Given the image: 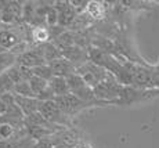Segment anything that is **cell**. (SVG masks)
Wrapping results in <instances>:
<instances>
[{"label": "cell", "instance_id": "12", "mask_svg": "<svg viewBox=\"0 0 159 148\" xmlns=\"http://www.w3.org/2000/svg\"><path fill=\"white\" fill-rule=\"evenodd\" d=\"M62 51V57L66 58L68 61H71L73 65H80V64H84L89 61V53L87 50L79 47V46H72V47H68Z\"/></svg>", "mask_w": 159, "mask_h": 148}, {"label": "cell", "instance_id": "13", "mask_svg": "<svg viewBox=\"0 0 159 148\" xmlns=\"http://www.w3.org/2000/svg\"><path fill=\"white\" fill-rule=\"evenodd\" d=\"M36 49H38V51L40 53V55L44 58V61L47 64H50L51 61L62 58V51L53 42H47V43H43V44H36Z\"/></svg>", "mask_w": 159, "mask_h": 148}, {"label": "cell", "instance_id": "24", "mask_svg": "<svg viewBox=\"0 0 159 148\" xmlns=\"http://www.w3.org/2000/svg\"><path fill=\"white\" fill-rule=\"evenodd\" d=\"M56 4V3H54ZM58 25V11L54 6H51L48 8L47 14H46V18H44V26L47 28H51V26H57Z\"/></svg>", "mask_w": 159, "mask_h": 148}, {"label": "cell", "instance_id": "7", "mask_svg": "<svg viewBox=\"0 0 159 148\" xmlns=\"http://www.w3.org/2000/svg\"><path fill=\"white\" fill-rule=\"evenodd\" d=\"M54 7L57 8L58 11V25L65 28V29H69V26L72 25V22L76 18V11L73 10L71 2H56Z\"/></svg>", "mask_w": 159, "mask_h": 148}, {"label": "cell", "instance_id": "8", "mask_svg": "<svg viewBox=\"0 0 159 148\" xmlns=\"http://www.w3.org/2000/svg\"><path fill=\"white\" fill-rule=\"evenodd\" d=\"M107 2H97V0H89L87 3V8H86V14L94 22H101L105 20V17L108 15L109 7Z\"/></svg>", "mask_w": 159, "mask_h": 148}, {"label": "cell", "instance_id": "17", "mask_svg": "<svg viewBox=\"0 0 159 148\" xmlns=\"http://www.w3.org/2000/svg\"><path fill=\"white\" fill-rule=\"evenodd\" d=\"M51 42L50 30L47 26H35L32 28V43L33 44H43Z\"/></svg>", "mask_w": 159, "mask_h": 148}, {"label": "cell", "instance_id": "11", "mask_svg": "<svg viewBox=\"0 0 159 148\" xmlns=\"http://www.w3.org/2000/svg\"><path fill=\"white\" fill-rule=\"evenodd\" d=\"M15 103H17L18 108L21 109V112L24 113V116H29L32 113L39 112L42 105V101L38 100L35 97H21V95H15Z\"/></svg>", "mask_w": 159, "mask_h": 148}, {"label": "cell", "instance_id": "26", "mask_svg": "<svg viewBox=\"0 0 159 148\" xmlns=\"http://www.w3.org/2000/svg\"><path fill=\"white\" fill-rule=\"evenodd\" d=\"M35 148H56V144L51 140V137H47V138H43V140L36 141Z\"/></svg>", "mask_w": 159, "mask_h": 148}, {"label": "cell", "instance_id": "9", "mask_svg": "<svg viewBox=\"0 0 159 148\" xmlns=\"http://www.w3.org/2000/svg\"><path fill=\"white\" fill-rule=\"evenodd\" d=\"M17 64H20V65H24L26 68H30V69H33V68L36 67H40V65H44V64H47L44 61V58L40 55V53L38 51V49H36V44L32 47V50L26 51L25 54L20 55V57L17 58Z\"/></svg>", "mask_w": 159, "mask_h": 148}, {"label": "cell", "instance_id": "15", "mask_svg": "<svg viewBox=\"0 0 159 148\" xmlns=\"http://www.w3.org/2000/svg\"><path fill=\"white\" fill-rule=\"evenodd\" d=\"M94 24L96 22H94L86 13L78 14L75 21L72 22V25L69 26V30H72V32H83V30H87L89 28H91Z\"/></svg>", "mask_w": 159, "mask_h": 148}, {"label": "cell", "instance_id": "18", "mask_svg": "<svg viewBox=\"0 0 159 148\" xmlns=\"http://www.w3.org/2000/svg\"><path fill=\"white\" fill-rule=\"evenodd\" d=\"M53 43L57 46L58 49H60V50H65V49H68V47L76 46L75 44V32L66 29L65 32H64L62 35L58 36V39L57 40H54Z\"/></svg>", "mask_w": 159, "mask_h": 148}, {"label": "cell", "instance_id": "19", "mask_svg": "<svg viewBox=\"0 0 159 148\" xmlns=\"http://www.w3.org/2000/svg\"><path fill=\"white\" fill-rule=\"evenodd\" d=\"M17 55L13 54L11 51H6V53L0 54V75L6 73L11 67L17 64Z\"/></svg>", "mask_w": 159, "mask_h": 148}, {"label": "cell", "instance_id": "23", "mask_svg": "<svg viewBox=\"0 0 159 148\" xmlns=\"http://www.w3.org/2000/svg\"><path fill=\"white\" fill-rule=\"evenodd\" d=\"M14 94L15 95H21V97H35V93H33L29 82H21V83H18V85H15Z\"/></svg>", "mask_w": 159, "mask_h": 148}, {"label": "cell", "instance_id": "1", "mask_svg": "<svg viewBox=\"0 0 159 148\" xmlns=\"http://www.w3.org/2000/svg\"><path fill=\"white\" fill-rule=\"evenodd\" d=\"M158 97H159V89L144 90V89L133 87V86H123L120 95L114 103V105H119V107L134 105V104L147 103V101H151Z\"/></svg>", "mask_w": 159, "mask_h": 148}, {"label": "cell", "instance_id": "27", "mask_svg": "<svg viewBox=\"0 0 159 148\" xmlns=\"http://www.w3.org/2000/svg\"><path fill=\"white\" fill-rule=\"evenodd\" d=\"M6 51H8V50H6V49L3 47L2 44H0V54H2V53H6Z\"/></svg>", "mask_w": 159, "mask_h": 148}, {"label": "cell", "instance_id": "6", "mask_svg": "<svg viewBox=\"0 0 159 148\" xmlns=\"http://www.w3.org/2000/svg\"><path fill=\"white\" fill-rule=\"evenodd\" d=\"M54 101L57 103V105L60 107V109L65 113L68 118H72V116L78 115L79 112H82L83 109L86 108H90L91 105L84 101L79 100L76 95H73L72 93L65 94V95H61V97H56Z\"/></svg>", "mask_w": 159, "mask_h": 148}, {"label": "cell", "instance_id": "16", "mask_svg": "<svg viewBox=\"0 0 159 148\" xmlns=\"http://www.w3.org/2000/svg\"><path fill=\"white\" fill-rule=\"evenodd\" d=\"M48 86H50L51 91L54 93L56 97H61V95L71 93V91H69L68 82H66L65 78H57V76H54V78L48 82Z\"/></svg>", "mask_w": 159, "mask_h": 148}, {"label": "cell", "instance_id": "20", "mask_svg": "<svg viewBox=\"0 0 159 148\" xmlns=\"http://www.w3.org/2000/svg\"><path fill=\"white\" fill-rule=\"evenodd\" d=\"M29 85H30V87H32V90H33V93H35L36 98H38L42 93H44V91L48 89V82L44 81V79L38 78V76H35V75L30 78Z\"/></svg>", "mask_w": 159, "mask_h": 148}, {"label": "cell", "instance_id": "3", "mask_svg": "<svg viewBox=\"0 0 159 148\" xmlns=\"http://www.w3.org/2000/svg\"><path fill=\"white\" fill-rule=\"evenodd\" d=\"M122 87H123V86L116 81L115 76L109 75L105 81L98 83L93 90H94V95H96V98L98 101L105 103L107 105H114V103L119 98V95H120Z\"/></svg>", "mask_w": 159, "mask_h": 148}, {"label": "cell", "instance_id": "25", "mask_svg": "<svg viewBox=\"0 0 159 148\" xmlns=\"http://www.w3.org/2000/svg\"><path fill=\"white\" fill-rule=\"evenodd\" d=\"M87 3H89V0H72L71 4L73 7V10L76 11V14H83V13H86Z\"/></svg>", "mask_w": 159, "mask_h": 148}, {"label": "cell", "instance_id": "4", "mask_svg": "<svg viewBox=\"0 0 159 148\" xmlns=\"http://www.w3.org/2000/svg\"><path fill=\"white\" fill-rule=\"evenodd\" d=\"M76 73L83 78V81L86 82L87 86H90L91 89H94L98 83H101L102 81H105L111 73L105 69V68L97 65L96 62L89 60L87 62L76 65Z\"/></svg>", "mask_w": 159, "mask_h": 148}, {"label": "cell", "instance_id": "10", "mask_svg": "<svg viewBox=\"0 0 159 148\" xmlns=\"http://www.w3.org/2000/svg\"><path fill=\"white\" fill-rule=\"evenodd\" d=\"M50 68L53 71L54 76L57 78H68V76L76 73V67L73 65L71 61H68L66 58H60V60H56V61H51L50 64Z\"/></svg>", "mask_w": 159, "mask_h": 148}, {"label": "cell", "instance_id": "22", "mask_svg": "<svg viewBox=\"0 0 159 148\" xmlns=\"http://www.w3.org/2000/svg\"><path fill=\"white\" fill-rule=\"evenodd\" d=\"M32 71H33V75L35 76H38V78H40V79H44V81H47V82H50L51 79L54 78V73H53V71H51V68L48 64L36 67V68H33Z\"/></svg>", "mask_w": 159, "mask_h": 148}, {"label": "cell", "instance_id": "14", "mask_svg": "<svg viewBox=\"0 0 159 148\" xmlns=\"http://www.w3.org/2000/svg\"><path fill=\"white\" fill-rule=\"evenodd\" d=\"M20 42H21V39L18 38V35L14 30L10 29V26L0 32V44H2L6 50H11V49L15 47Z\"/></svg>", "mask_w": 159, "mask_h": 148}, {"label": "cell", "instance_id": "5", "mask_svg": "<svg viewBox=\"0 0 159 148\" xmlns=\"http://www.w3.org/2000/svg\"><path fill=\"white\" fill-rule=\"evenodd\" d=\"M39 112L50 123L61 126V127H66V126H69V123H71V118H68V116L60 109V107L57 105V103L54 100L42 103Z\"/></svg>", "mask_w": 159, "mask_h": 148}, {"label": "cell", "instance_id": "2", "mask_svg": "<svg viewBox=\"0 0 159 148\" xmlns=\"http://www.w3.org/2000/svg\"><path fill=\"white\" fill-rule=\"evenodd\" d=\"M66 82H68V86H69V91L76 95L79 100L84 101V103L90 104L91 107H104L107 105L105 103H101L96 98L94 95V90L90 87V86L86 85V82L83 81L79 73H73V75L68 76L66 78Z\"/></svg>", "mask_w": 159, "mask_h": 148}, {"label": "cell", "instance_id": "21", "mask_svg": "<svg viewBox=\"0 0 159 148\" xmlns=\"http://www.w3.org/2000/svg\"><path fill=\"white\" fill-rule=\"evenodd\" d=\"M14 87H15V83L8 78L7 73L0 75V97L7 94V93L14 94Z\"/></svg>", "mask_w": 159, "mask_h": 148}, {"label": "cell", "instance_id": "28", "mask_svg": "<svg viewBox=\"0 0 159 148\" xmlns=\"http://www.w3.org/2000/svg\"><path fill=\"white\" fill-rule=\"evenodd\" d=\"M158 3H159V0H158Z\"/></svg>", "mask_w": 159, "mask_h": 148}]
</instances>
